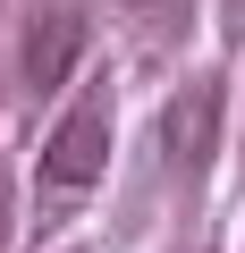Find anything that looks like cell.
Wrapping results in <instances>:
<instances>
[{
    "instance_id": "obj_1",
    "label": "cell",
    "mask_w": 245,
    "mask_h": 253,
    "mask_svg": "<svg viewBox=\"0 0 245 253\" xmlns=\"http://www.w3.org/2000/svg\"><path fill=\"white\" fill-rule=\"evenodd\" d=\"M101 169H110V110H101V93H93V101H76V110L51 126V144H43V169H34V177H43V194L59 203V194H85Z\"/></svg>"
},
{
    "instance_id": "obj_2",
    "label": "cell",
    "mask_w": 245,
    "mask_h": 253,
    "mask_svg": "<svg viewBox=\"0 0 245 253\" xmlns=\"http://www.w3.org/2000/svg\"><path fill=\"white\" fill-rule=\"evenodd\" d=\"M161 152H169V169H178L186 186L211 169V152H220V76L178 84V101L161 110Z\"/></svg>"
},
{
    "instance_id": "obj_3",
    "label": "cell",
    "mask_w": 245,
    "mask_h": 253,
    "mask_svg": "<svg viewBox=\"0 0 245 253\" xmlns=\"http://www.w3.org/2000/svg\"><path fill=\"white\" fill-rule=\"evenodd\" d=\"M85 17L76 9H34V26H26V84L34 93H59L76 68H85Z\"/></svg>"
},
{
    "instance_id": "obj_4",
    "label": "cell",
    "mask_w": 245,
    "mask_h": 253,
    "mask_svg": "<svg viewBox=\"0 0 245 253\" xmlns=\"http://www.w3.org/2000/svg\"><path fill=\"white\" fill-rule=\"evenodd\" d=\"M0 236H9V169H0Z\"/></svg>"
},
{
    "instance_id": "obj_5",
    "label": "cell",
    "mask_w": 245,
    "mask_h": 253,
    "mask_svg": "<svg viewBox=\"0 0 245 253\" xmlns=\"http://www.w3.org/2000/svg\"><path fill=\"white\" fill-rule=\"evenodd\" d=\"M127 9H161V0H127Z\"/></svg>"
},
{
    "instance_id": "obj_6",
    "label": "cell",
    "mask_w": 245,
    "mask_h": 253,
    "mask_svg": "<svg viewBox=\"0 0 245 253\" xmlns=\"http://www.w3.org/2000/svg\"><path fill=\"white\" fill-rule=\"evenodd\" d=\"M228 9H245V0H228Z\"/></svg>"
},
{
    "instance_id": "obj_7",
    "label": "cell",
    "mask_w": 245,
    "mask_h": 253,
    "mask_svg": "<svg viewBox=\"0 0 245 253\" xmlns=\"http://www.w3.org/2000/svg\"><path fill=\"white\" fill-rule=\"evenodd\" d=\"M195 253H203V245H195Z\"/></svg>"
}]
</instances>
